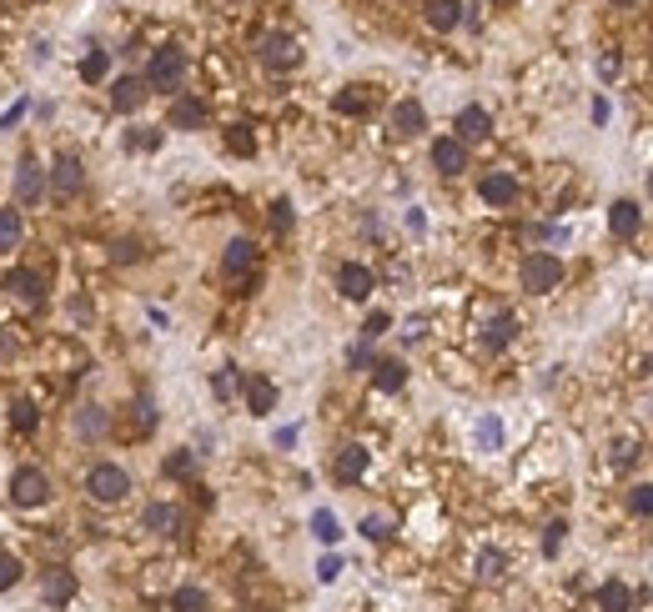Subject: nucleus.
Returning a JSON list of instances; mask_svg holds the SVG:
<instances>
[{"instance_id":"1","label":"nucleus","mask_w":653,"mask_h":612,"mask_svg":"<svg viewBox=\"0 0 653 612\" xmlns=\"http://www.w3.org/2000/svg\"><path fill=\"white\" fill-rule=\"evenodd\" d=\"M518 281L528 296H548V291H558V281H563V261H558L553 251H528L518 267Z\"/></svg>"},{"instance_id":"2","label":"nucleus","mask_w":653,"mask_h":612,"mask_svg":"<svg viewBox=\"0 0 653 612\" xmlns=\"http://www.w3.org/2000/svg\"><path fill=\"white\" fill-rule=\"evenodd\" d=\"M181 75H186V51L181 45H161V51L146 61V91H161V96H171V91H181Z\"/></svg>"},{"instance_id":"3","label":"nucleus","mask_w":653,"mask_h":612,"mask_svg":"<svg viewBox=\"0 0 653 612\" xmlns=\"http://www.w3.org/2000/svg\"><path fill=\"white\" fill-rule=\"evenodd\" d=\"M131 492V472H126V467H116V462H96V467H91V472H86V497H91V502H121V497H126Z\"/></svg>"},{"instance_id":"4","label":"nucleus","mask_w":653,"mask_h":612,"mask_svg":"<svg viewBox=\"0 0 653 612\" xmlns=\"http://www.w3.org/2000/svg\"><path fill=\"white\" fill-rule=\"evenodd\" d=\"M45 497H51V477H45L41 467H15V477H11V502H15V507H41Z\"/></svg>"},{"instance_id":"5","label":"nucleus","mask_w":653,"mask_h":612,"mask_svg":"<svg viewBox=\"0 0 653 612\" xmlns=\"http://www.w3.org/2000/svg\"><path fill=\"white\" fill-rule=\"evenodd\" d=\"M141 527H146V532H156V538H181V532H186V512H181V507H171V502H151L141 512Z\"/></svg>"},{"instance_id":"6","label":"nucleus","mask_w":653,"mask_h":612,"mask_svg":"<svg viewBox=\"0 0 653 612\" xmlns=\"http://www.w3.org/2000/svg\"><path fill=\"white\" fill-rule=\"evenodd\" d=\"M297 61H302V45H297L292 35H282V31L261 35V65H272V71H292Z\"/></svg>"},{"instance_id":"7","label":"nucleus","mask_w":653,"mask_h":612,"mask_svg":"<svg viewBox=\"0 0 653 612\" xmlns=\"http://www.w3.org/2000/svg\"><path fill=\"white\" fill-rule=\"evenodd\" d=\"M433 166L443 176H463L468 171V146H463L457 136H437L433 141Z\"/></svg>"},{"instance_id":"8","label":"nucleus","mask_w":653,"mask_h":612,"mask_svg":"<svg viewBox=\"0 0 653 612\" xmlns=\"http://www.w3.org/2000/svg\"><path fill=\"white\" fill-rule=\"evenodd\" d=\"M15 196H21V206H35L45 196V171L35 156H21V166H15Z\"/></svg>"},{"instance_id":"9","label":"nucleus","mask_w":653,"mask_h":612,"mask_svg":"<svg viewBox=\"0 0 653 612\" xmlns=\"http://www.w3.org/2000/svg\"><path fill=\"white\" fill-rule=\"evenodd\" d=\"M81 186H86L81 156H55V166H51V191H55V196H76Z\"/></svg>"},{"instance_id":"10","label":"nucleus","mask_w":653,"mask_h":612,"mask_svg":"<svg viewBox=\"0 0 653 612\" xmlns=\"http://www.w3.org/2000/svg\"><path fill=\"white\" fill-rule=\"evenodd\" d=\"M478 196L488 206H512V201H518V176H512V171H488L478 181Z\"/></svg>"},{"instance_id":"11","label":"nucleus","mask_w":653,"mask_h":612,"mask_svg":"<svg viewBox=\"0 0 653 612\" xmlns=\"http://www.w3.org/2000/svg\"><path fill=\"white\" fill-rule=\"evenodd\" d=\"M372 287H377V281H372V271L362 267V261H347V267H337V291H342L347 301H367Z\"/></svg>"},{"instance_id":"12","label":"nucleus","mask_w":653,"mask_h":612,"mask_svg":"<svg viewBox=\"0 0 653 612\" xmlns=\"http://www.w3.org/2000/svg\"><path fill=\"white\" fill-rule=\"evenodd\" d=\"M71 597H76V578H71L65 568H51V572H45V582H41V602H45V607H65Z\"/></svg>"},{"instance_id":"13","label":"nucleus","mask_w":653,"mask_h":612,"mask_svg":"<svg viewBox=\"0 0 653 612\" xmlns=\"http://www.w3.org/2000/svg\"><path fill=\"white\" fill-rule=\"evenodd\" d=\"M482 136H492V116L482 106H463L457 111V141L468 146V141H482Z\"/></svg>"},{"instance_id":"14","label":"nucleus","mask_w":653,"mask_h":612,"mask_svg":"<svg viewBox=\"0 0 653 612\" xmlns=\"http://www.w3.org/2000/svg\"><path fill=\"white\" fill-rule=\"evenodd\" d=\"M171 126L176 131H201L207 126V106H201L196 96H176L171 101Z\"/></svg>"},{"instance_id":"15","label":"nucleus","mask_w":653,"mask_h":612,"mask_svg":"<svg viewBox=\"0 0 653 612\" xmlns=\"http://www.w3.org/2000/svg\"><path fill=\"white\" fill-rule=\"evenodd\" d=\"M392 131H397V136H417V131H427V111L417 106V101H397V106H392Z\"/></svg>"},{"instance_id":"16","label":"nucleus","mask_w":653,"mask_h":612,"mask_svg":"<svg viewBox=\"0 0 653 612\" xmlns=\"http://www.w3.org/2000/svg\"><path fill=\"white\" fill-rule=\"evenodd\" d=\"M609 231H613L619 241L638 237V206H633V201H613V206H609Z\"/></svg>"},{"instance_id":"17","label":"nucleus","mask_w":653,"mask_h":612,"mask_svg":"<svg viewBox=\"0 0 653 612\" xmlns=\"http://www.w3.org/2000/svg\"><path fill=\"white\" fill-rule=\"evenodd\" d=\"M251 267H257V247L251 241H231L227 257H221V271L227 277H251Z\"/></svg>"},{"instance_id":"18","label":"nucleus","mask_w":653,"mask_h":612,"mask_svg":"<svg viewBox=\"0 0 653 612\" xmlns=\"http://www.w3.org/2000/svg\"><path fill=\"white\" fill-rule=\"evenodd\" d=\"M141 101H146V81H141V75H121L116 91H111V106H116V111H136Z\"/></svg>"},{"instance_id":"19","label":"nucleus","mask_w":653,"mask_h":612,"mask_svg":"<svg viewBox=\"0 0 653 612\" xmlns=\"http://www.w3.org/2000/svg\"><path fill=\"white\" fill-rule=\"evenodd\" d=\"M247 407H251V417H267V412L277 407V382L251 376V382H247Z\"/></svg>"},{"instance_id":"20","label":"nucleus","mask_w":653,"mask_h":612,"mask_svg":"<svg viewBox=\"0 0 653 612\" xmlns=\"http://www.w3.org/2000/svg\"><path fill=\"white\" fill-rule=\"evenodd\" d=\"M427 25H433V31L463 25V0H427Z\"/></svg>"},{"instance_id":"21","label":"nucleus","mask_w":653,"mask_h":612,"mask_svg":"<svg viewBox=\"0 0 653 612\" xmlns=\"http://www.w3.org/2000/svg\"><path fill=\"white\" fill-rule=\"evenodd\" d=\"M362 472H367V447H357V442H352V447L337 452V482H357Z\"/></svg>"},{"instance_id":"22","label":"nucleus","mask_w":653,"mask_h":612,"mask_svg":"<svg viewBox=\"0 0 653 612\" xmlns=\"http://www.w3.org/2000/svg\"><path fill=\"white\" fill-rule=\"evenodd\" d=\"M372 382H377V392H403V382H407V366L403 362H372Z\"/></svg>"},{"instance_id":"23","label":"nucleus","mask_w":653,"mask_h":612,"mask_svg":"<svg viewBox=\"0 0 653 612\" xmlns=\"http://www.w3.org/2000/svg\"><path fill=\"white\" fill-rule=\"evenodd\" d=\"M106 427H111L106 407H81V412H76V432H81L86 442H101V437H106Z\"/></svg>"},{"instance_id":"24","label":"nucleus","mask_w":653,"mask_h":612,"mask_svg":"<svg viewBox=\"0 0 653 612\" xmlns=\"http://www.w3.org/2000/svg\"><path fill=\"white\" fill-rule=\"evenodd\" d=\"M5 291H11V296H21V301H41L45 281L35 277V271H11V277H5Z\"/></svg>"},{"instance_id":"25","label":"nucleus","mask_w":653,"mask_h":612,"mask_svg":"<svg viewBox=\"0 0 653 612\" xmlns=\"http://www.w3.org/2000/svg\"><path fill=\"white\" fill-rule=\"evenodd\" d=\"M633 607V592L623 582H603L599 588V612H629Z\"/></svg>"},{"instance_id":"26","label":"nucleus","mask_w":653,"mask_h":612,"mask_svg":"<svg viewBox=\"0 0 653 612\" xmlns=\"http://www.w3.org/2000/svg\"><path fill=\"white\" fill-rule=\"evenodd\" d=\"M512 332H518V322H512L508 312L492 316V326H488V336H482V346H488V352H502V346L512 342Z\"/></svg>"},{"instance_id":"27","label":"nucleus","mask_w":653,"mask_h":612,"mask_svg":"<svg viewBox=\"0 0 653 612\" xmlns=\"http://www.w3.org/2000/svg\"><path fill=\"white\" fill-rule=\"evenodd\" d=\"M21 237H25L21 211H0V251H15V247H21Z\"/></svg>"},{"instance_id":"28","label":"nucleus","mask_w":653,"mask_h":612,"mask_svg":"<svg viewBox=\"0 0 653 612\" xmlns=\"http://www.w3.org/2000/svg\"><path fill=\"white\" fill-rule=\"evenodd\" d=\"M478 578H482V582H498V578H508V558H502L498 548L478 552Z\"/></svg>"},{"instance_id":"29","label":"nucleus","mask_w":653,"mask_h":612,"mask_svg":"<svg viewBox=\"0 0 653 612\" xmlns=\"http://www.w3.org/2000/svg\"><path fill=\"white\" fill-rule=\"evenodd\" d=\"M332 106H337V116H362L367 111V86H347Z\"/></svg>"},{"instance_id":"30","label":"nucleus","mask_w":653,"mask_h":612,"mask_svg":"<svg viewBox=\"0 0 653 612\" xmlns=\"http://www.w3.org/2000/svg\"><path fill=\"white\" fill-rule=\"evenodd\" d=\"M171 612H207V592L201 588H176L171 592Z\"/></svg>"},{"instance_id":"31","label":"nucleus","mask_w":653,"mask_h":612,"mask_svg":"<svg viewBox=\"0 0 653 612\" xmlns=\"http://www.w3.org/2000/svg\"><path fill=\"white\" fill-rule=\"evenodd\" d=\"M211 392H217L221 402H231V397H237V392H241V376H237V366H221V372L211 376Z\"/></svg>"},{"instance_id":"32","label":"nucleus","mask_w":653,"mask_h":612,"mask_svg":"<svg viewBox=\"0 0 653 612\" xmlns=\"http://www.w3.org/2000/svg\"><path fill=\"white\" fill-rule=\"evenodd\" d=\"M478 447H482V452H498V447H502V422H498V417H482V422H478Z\"/></svg>"},{"instance_id":"33","label":"nucleus","mask_w":653,"mask_h":612,"mask_svg":"<svg viewBox=\"0 0 653 612\" xmlns=\"http://www.w3.org/2000/svg\"><path fill=\"white\" fill-rule=\"evenodd\" d=\"M106 71H111V55H106V51H91L86 61H81V81H91V86H96Z\"/></svg>"},{"instance_id":"34","label":"nucleus","mask_w":653,"mask_h":612,"mask_svg":"<svg viewBox=\"0 0 653 612\" xmlns=\"http://www.w3.org/2000/svg\"><path fill=\"white\" fill-rule=\"evenodd\" d=\"M227 151H237V156H251V151H257V141H251V126H227Z\"/></svg>"},{"instance_id":"35","label":"nucleus","mask_w":653,"mask_h":612,"mask_svg":"<svg viewBox=\"0 0 653 612\" xmlns=\"http://www.w3.org/2000/svg\"><path fill=\"white\" fill-rule=\"evenodd\" d=\"M312 532H317V538H322V542H337V538H342V527H337V517L326 512V507H322V512H317V517H312Z\"/></svg>"},{"instance_id":"36","label":"nucleus","mask_w":653,"mask_h":612,"mask_svg":"<svg viewBox=\"0 0 653 612\" xmlns=\"http://www.w3.org/2000/svg\"><path fill=\"white\" fill-rule=\"evenodd\" d=\"M362 538L387 542V538H392V522H387V517H362Z\"/></svg>"},{"instance_id":"37","label":"nucleus","mask_w":653,"mask_h":612,"mask_svg":"<svg viewBox=\"0 0 653 612\" xmlns=\"http://www.w3.org/2000/svg\"><path fill=\"white\" fill-rule=\"evenodd\" d=\"M629 507H633L638 517H653V487H648V482L633 487V492H629Z\"/></svg>"},{"instance_id":"38","label":"nucleus","mask_w":653,"mask_h":612,"mask_svg":"<svg viewBox=\"0 0 653 612\" xmlns=\"http://www.w3.org/2000/svg\"><path fill=\"white\" fill-rule=\"evenodd\" d=\"M196 472V457L191 452H176V457H166V477H191Z\"/></svg>"},{"instance_id":"39","label":"nucleus","mask_w":653,"mask_h":612,"mask_svg":"<svg viewBox=\"0 0 653 612\" xmlns=\"http://www.w3.org/2000/svg\"><path fill=\"white\" fill-rule=\"evenodd\" d=\"M15 582H21V558H5V552H0V592L15 588Z\"/></svg>"},{"instance_id":"40","label":"nucleus","mask_w":653,"mask_h":612,"mask_svg":"<svg viewBox=\"0 0 653 612\" xmlns=\"http://www.w3.org/2000/svg\"><path fill=\"white\" fill-rule=\"evenodd\" d=\"M151 427H156V402L141 397L136 402V432H151Z\"/></svg>"},{"instance_id":"41","label":"nucleus","mask_w":653,"mask_h":612,"mask_svg":"<svg viewBox=\"0 0 653 612\" xmlns=\"http://www.w3.org/2000/svg\"><path fill=\"white\" fill-rule=\"evenodd\" d=\"M11 422H15L21 432H35V407H31V402H15V407H11Z\"/></svg>"},{"instance_id":"42","label":"nucleus","mask_w":653,"mask_h":612,"mask_svg":"<svg viewBox=\"0 0 653 612\" xmlns=\"http://www.w3.org/2000/svg\"><path fill=\"white\" fill-rule=\"evenodd\" d=\"M387 326H392V316H387V312H372V316H367V326H362V336H367V342H377V336L387 332Z\"/></svg>"},{"instance_id":"43","label":"nucleus","mask_w":653,"mask_h":612,"mask_svg":"<svg viewBox=\"0 0 653 612\" xmlns=\"http://www.w3.org/2000/svg\"><path fill=\"white\" fill-rule=\"evenodd\" d=\"M563 532H568V522H548V538H543V552H548V558L563 548Z\"/></svg>"},{"instance_id":"44","label":"nucleus","mask_w":653,"mask_h":612,"mask_svg":"<svg viewBox=\"0 0 653 612\" xmlns=\"http://www.w3.org/2000/svg\"><path fill=\"white\" fill-rule=\"evenodd\" d=\"M633 457H638V442H633V437L613 442V462H633Z\"/></svg>"},{"instance_id":"45","label":"nucleus","mask_w":653,"mask_h":612,"mask_svg":"<svg viewBox=\"0 0 653 612\" xmlns=\"http://www.w3.org/2000/svg\"><path fill=\"white\" fill-rule=\"evenodd\" d=\"M131 146H141V151H151V146H161V131H151V126H141L136 136H131Z\"/></svg>"},{"instance_id":"46","label":"nucleus","mask_w":653,"mask_h":612,"mask_svg":"<svg viewBox=\"0 0 653 612\" xmlns=\"http://www.w3.org/2000/svg\"><path fill=\"white\" fill-rule=\"evenodd\" d=\"M272 226H277V231H292V206H287V201L272 206Z\"/></svg>"},{"instance_id":"47","label":"nucleus","mask_w":653,"mask_h":612,"mask_svg":"<svg viewBox=\"0 0 653 612\" xmlns=\"http://www.w3.org/2000/svg\"><path fill=\"white\" fill-rule=\"evenodd\" d=\"M337 572H342V558H322L317 562V578L322 582H337Z\"/></svg>"},{"instance_id":"48","label":"nucleus","mask_w":653,"mask_h":612,"mask_svg":"<svg viewBox=\"0 0 653 612\" xmlns=\"http://www.w3.org/2000/svg\"><path fill=\"white\" fill-rule=\"evenodd\" d=\"M347 362H352V366H372V346H367V342H362V346H352V352H347Z\"/></svg>"},{"instance_id":"49","label":"nucleus","mask_w":653,"mask_h":612,"mask_svg":"<svg viewBox=\"0 0 653 612\" xmlns=\"http://www.w3.org/2000/svg\"><path fill=\"white\" fill-rule=\"evenodd\" d=\"M21 116H25V101H15V106L5 111V116H0V131H11V126H15V121H21Z\"/></svg>"},{"instance_id":"50","label":"nucleus","mask_w":653,"mask_h":612,"mask_svg":"<svg viewBox=\"0 0 653 612\" xmlns=\"http://www.w3.org/2000/svg\"><path fill=\"white\" fill-rule=\"evenodd\" d=\"M116 261H136V241H121V247H116Z\"/></svg>"},{"instance_id":"51","label":"nucleus","mask_w":653,"mask_h":612,"mask_svg":"<svg viewBox=\"0 0 653 612\" xmlns=\"http://www.w3.org/2000/svg\"><path fill=\"white\" fill-rule=\"evenodd\" d=\"M11 352H15V342H11L5 332H0V356H11Z\"/></svg>"},{"instance_id":"52","label":"nucleus","mask_w":653,"mask_h":612,"mask_svg":"<svg viewBox=\"0 0 653 612\" xmlns=\"http://www.w3.org/2000/svg\"><path fill=\"white\" fill-rule=\"evenodd\" d=\"M613 5H638V0H613Z\"/></svg>"},{"instance_id":"53","label":"nucleus","mask_w":653,"mask_h":612,"mask_svg":"<svg viewBox=\"0 0 653 612\" xmlns=\"http://www.w3.org/2000/svg\"><path fill=\"white\" fill-rule=\"evenodd\" d=\"M648 196H653V171H648Z\"/></svg>"}]
</instances>
